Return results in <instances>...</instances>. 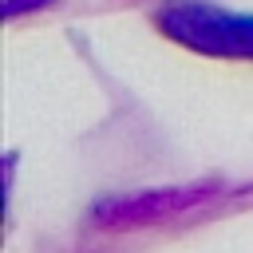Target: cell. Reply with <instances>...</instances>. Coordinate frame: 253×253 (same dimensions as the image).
Listing matches in <instances>:
<instances>
[{"instance_id":"obj_1","label":"cell","mask_w":253,"mask_h":253,"mask_svg":"<svg viewBox=\"0 0 253 253\" xmlns=\"http://www.w3.org/2000/svg\"><path fill=\"white\" fill-rule=\"evenodd\" d=\"M166 28L170 36L202 47V51H217V55H253V20L245 16H225L202 4H182L166 12Z\"/></svg>"},{"instance_id":"obj_2","label":"cell","mask_w":253,"mask_h":253,"mask_svg":"<svg viewBox=\"0 0 253 253\" xmlns=\"http://www.w3.org/2000/svg\"><path fill=\"white\" fill-rule=\"evenodd\" d=\"M202 194H194V190H174V194H142V198H134V202H115V206H107L103 213L107 217H115V221H142V217H162V213H174V210H182V206H194Z\"/></svg>"}]
</instances>
